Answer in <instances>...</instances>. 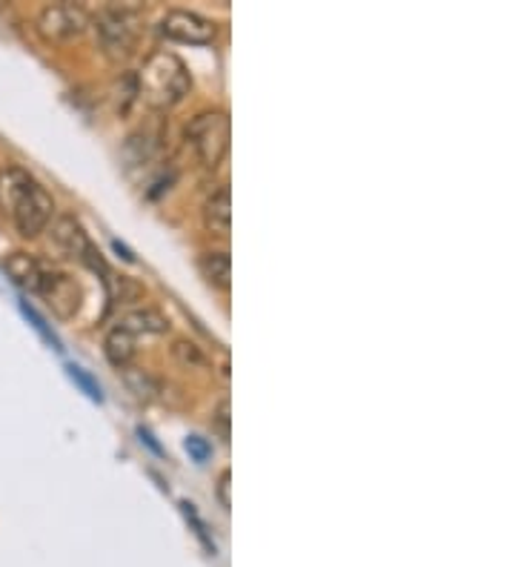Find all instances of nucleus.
<instances>
[{
    "label": "nucleus",
    "mask_w": 515,
    "mask_h": 567,
    "mask_svg": "<svg viewBox=\"0 0 515 567\" xmlns=\"http://www.w3.org/2000/svg\"><path fill=\"white\" fill-rule=\"evenodd\" d=\"M137 97H144V104L150 110L166 112L172 106H178L189 90H193V75L186 70V63L181 61L175 52L158 49L144 61L141 72L135 75Z\"/></svg>",
    "instance_id": "nucleus-1"
},
{
    "label": "nucleus",
    "mask_w": 515,
    "mask_h": 567,
    "mask_svg": "<svg viewBox=\"0 0 515 567\" xmlns=\"http://www.w3.org/2000/svg\"><path fill=\"white\" fill-rule=\"evenodd\" d=\"M186 144L206 169H218L229 153V115L224 110L198 112L184 130Z\"/></svg>",
    "instance_id": "nucleus-2"
},
{
    "label": "nucleus",
    "mask_w": 515,
    "mask_h": 567,
    "mask_svg": "<svg viewBox=\"0 0 515 567\" xmlns=\"http://www.w3.org/2000/svg\"><path fill=\"white\" fill-rule=\"evenodd\" d=\"M97 41L112 61L130 58L141 41V7H103L95 18Z\"/></svg>",
    "instance_id": "nucleus-3"
},
{
    "label": "nucleus",
    "mask_w": 515,
    "mask_h": 567,
    "mask_svg": "<svg viewBox=\"0 0 515 567\" xmlns=\"http://www.w3.org/2000/svg\"><path fill=\"white\" fill-rule=\"evenodd\" d=\"M90 18L75 3H55L38 14V32L49 43H72L86 32Z\"/></svg>",
    "instance_id": "nucleus-4"
},
{
    "label": "nucleus",
    "mask_w": 515,
    "mask_h": 567,
    "mask_svg": "<svg viewBox=\"0 0 515 567\" xmlns=\"http://www.w3.org/2000/svg\"><path fill=\"white\" fill-rule=\"evenodd\" d=\"M161 35L166 41L189 43V47H206L218 38V23L189 9H172L161 21Z\"/></svg>",
    "instance_id": "nucleus-5"
},
{
    "label": "nucleus",
    "mask_w": 515,
    "mask_h": 567,
    "mask_svg": "<svg viewBox=\"0 0 515 567\" xmlns=\"http://www.w3.org/2000/svg\"><path fill=\"white\" fill-rule=\"evenodd\" d=\"M52 213H55V202H52V195L47 193V187H41L38 181H34L29 193L23 195L21 204L14 207V213L9 215L14 224V229L21 233L23 238H38L43 229L49 227L52 221Z\"/></svg>",
    "instance_id": "nucleus-6"
},
{
    "label": "nucleus",
    "mask_w": 515,
    "mask_h": 567,
    "mask_svg": "<svg viewBox=\"0 0 515 567\" xmlns=\"http://www.w3.org/2000/svg\"><path fill=\"white\" fill-rule=\"evenodd\" d=\"M38 296L47 298V305L52 307V312H55L58 319H72V316L81 310V301H83L81 284L61 270L43 272V284Z\"/></svg>",
    "instance_id": "nucleus-7"
},
{
    "label": "nucleus",
    "mask_w": 515,
    "mask_h": 567,
    "mask_svg": "<svg viewBox=\"0 0 515 567\" xmlns=\"http://www.w3.org/2000/svg\"><path fill=\"white\" fill-rule=\"evenodd\" d=\"M52 241H55V247L61 249L63 256L78 258V261H83V256H86L92 247L86 229H83V224L78 221L75 215H61V218L52 224Z\"/></svg>",
    "instance_id": "nucleus-8"
},
{
    "label": "nucleus",
    "mask_w": 515,
    "mask_h": 567,
    "mask_svg": "<svg viewBox=\"0 0 515 567\" xmlns=\"http://www.w3.org/2000/svg\"><path fill=\"white\" fill-rule=\"evenodd\" d=\"M3 270H7L9 281H12L14 287H21L23 292H41L47 267H43L38 258L29 256V252H12V256H7Z\"/></svg>",
    "instance_id": "nucleus-9"
},
{
    "label": "nucleus",
    "mask_w": 515,
    "mask_h": 567,
    "mask_svg": "<svg viewBox=\"0 0 515 567\" xmlns=\"http://www.w3.org/2000/svg\"><path fill=\"white\" fill-rule=\"evenodd\" d=\"M34 178L27 169H21V166H7V169L0 173V213L12 215L14 207L21 204V198L29 193Z\"/></svg>",
    "instance_id": "nucleus-10"
},
{
    "label": "nucleus",
    "mask_w": 515,
    "mask_h": 567,
    "mask_svg": "<svg viewBox=\"0 0 515 567\" xmlns=\"http://www.w3.org/2000/svg\"><path fill=\"white\" fill-rule=\"evenodd\" d=\"M204 224L215 236H229V227H233V195H229V187H220L218 193L206 198Z\"/></svg>",
    "instance_id": "nucleus-11"
},
{
    "label": "nucleus",
    "mask_w": 515,
    "mask_h": 567,
    "mask_svg": "<svg viewBox=\"0 0 515 567\" xmlns=\"http://www.w3.org/2000/svg\"><path fill=\"white\" fill-rule=\"evenodd\" d=\"M198 270L204 272V278L213 284L215 290H229V284H233V258H229L227 249L204 252V256L198 258Z\"/></svg>",
    "instance_id": "nucleus-12"
},
{
    "label": "nucleus",
    "mask_w": 515,
    "mask_h": 567,
    "mask_svg": "<svg viewBox=\"0 0 515 567\" xmlns=\"http://www.w3.org/2000/svg\"><path fill=\"white\" fill-rule=\"evenodd\" d=\"M103 353H106V359H110L112 367L124 370V367L132 364V359H135L137 353L135 336H132L130 330H124L121 324L112 327V330L106 332V339H103Z\"/></svg>",
    "instance_id": "nucleus-13"
},
{
    "label": "nucleus",
    "mask_w": 515,
    "mask_h": 567,
    "mask_svg": "<svg viewBox=\"0 0 515 567\" xmlns=\"http://www.w3.org/2000/svg\"><path fill=\"white\" fill-rule=\"evenodd\" d=\"M124 330H130L132 336H164L169 330V319L164 312L155 310V307H144V310L130 312L124 321H121Z\"/></svg>",
    "instance_id": "nucleus-14"
},
{
    "label": "nucleus",
    "mask_w": 515,
    "mask_h": 567,
    "mask_svg": "<svg viewBox=\"0 0 515 567\" xmlns=\"http://www.w3.org/2000/svg\"><path fill=\"white\" fill-rule=\"evenodd\" d=\"M121 375H124V384L130 388V393H135V399H141V402H155L161 395V381L152 373H146V370L124 367Z\"/></svg>",
    "instance_id": "nucleus-15"
},
{
    "label": "nucleus",
    "mask_w": 515,
    "mask_h": 567,
    "mask_svg": "<svg viewBox=\"0 0 515 567\" xmlns=\"http://www.w3.org/2000/svg\"><path fill=\"white\" fill-rule=\"evenodd\" d=\"M155 150H158V141L152 138L150 132H135V135H130L124 144V161L126 166H144L150 164L152 158H155Z\"/></svg>",
    "instance_id": "nucleus-16"
},
{
    "label": "nucleus",
    "mask_w": 515,
    "mask_h": 567,
    "mask_svg": "<svg viewBox=\"0 0 515 567\" xmlns=\"http://www.w3.org/2000/svg\"><path fill=\"white\" fill-rule=\"evenodd\" d=\"M172 359H175V364L184 367V370H206V355L204 350H200L195 341H186V339H178L175 344H172Z\"/></svg>",
    "instance_id": "nucleus-17"
},
{
    "label": "nucleus",
    "mask_w": 515,
    "mask_h": 567,
    "mask_svg": "<svg viewBox=\"0 0 515 567\" xmlns=\"http://www.w3.org/2000/svg\"><path fill=\"white\" fill-rule=\"evenodd\" d=\"M21 312H23V319H27L29 324H32V330L38 332V336H41V339L47 341V344L52 347V350H58V353H61V350H63L61 339H58L55 332H52V327L47 324V319H43L41 312L34 310V307L29 305V301H21Z\"/></svg>",
    "instance_id": "nucleus-18"
},
{
    "label": "nucleus",
    "mask_w": 515,
    "mask_h": 567,
    "mask_svg": "<svg viewBox=\"0 0 515 567\" xmlns=\"http://www.w3.org/2000/svg\"><path fill=\"white\" fill-rule=\"evenodd\" d=\"M137 101V83H135V75H121V81H117L115 86V110L121 118H126L132 112V106H135Z\"/></svg>",
    "instance_id": "nucleus-19"
},
{
    "label": "nucleus",
    "mask_w": 515,
    "mask_h": 567,
    "mask_svg": "<svg viewBox=\"0 0 515 567\" xmlns=\"http://www.w3.org/2000/svg\"><path fill=\"white\" fill-rule=\"evenodd\" d=\"M66 375L72 381H75V388L81 390V393H86L92 399V402L95 404H103V390H101V384H97L95 379H92L90 373H86V370H83V367H78V364H66Z\"/></svg>",
    "instance_id": "nucleus-20"
},
{
    "label": "nucleus",
    "mask_w": 515,
    "mask_h": 567,
    "mask_svg": "<svg viewBox=\"0 0 515 567\" xmlns=\"http://www.w3.org/2000/svg\"><path fill=\"white\" fill-rule=\"evenodd\" d=\"M181 511H184L186 522H189V525H193L195 536H198V539L204 542L206 550H209V554L215 556V542H213V536H209V527H206V522L200 519V516H198V511H195L193 502H186V498H184V502H181Z\"/></svg>",
    "instance_id": "nucleus-21"
},
{
    "label": "nucleus",
    "mask_w": 515,
    "mask_h": 567,
    "mask_svg": "<svg viewBox=\"0 0 515 567\" xmlns=\"http://www.w3.org/2000/svg\"><path fill=\"white\" fill-rule=\"evenodd\" d=\"M184 450L189 453V458H193L195 464H206L213 458V444L206 442L204 436H186Z\"/></svg>",
    "instance_id": "nucleus-22"
},
{
    "label": "nucleus",
    "mask_w": 515,
    "mask_h": 567,
    "mask_svg": "<svg viewBox=\"0 0 515 567\" xmlns=\"http://www.w3.org/2000/svg\"><path fill=\"white\" fill-rule=\"evenodd\" d=\"M229 487H233V473L220 471L218 482H215V496H218V502H220V507H224V511H229V507H233V498H229Z\"/></svg>",
    "instance_id": "nucleus-23"
},
{
    "label": "nucleus",
    "mask_w": 515,
    "mask_h": 567,
    "mask_svg": "<svg viewBox=\"0 0 515 567\" xmlns=\"http://www.w3.org/2000/svg\"><path fill=\"white\" fill-rule=\"evenodd\" d=\"M213 422H215V427H218L220 439H224V442H229V399H220Z\"/></svg>",
    "instance_id": "nucleus-24"
},
{
    "label": "nucleus",
    "mask_w": 515,
    "mask_h": 567,
    "mask_svg": "<svg viewBox=\"0 0 515 567\" xmlns=\"http://www.w3.org/2000/svg\"><path fill=\"white\" fill-rule=\"evenodd\" d=\"M137 439H141V444H146V447L155 453V456H164V447H161L158 442H155V436H152L150 430L146 427H137Z\"/></svg>",
    "instance_id": "nucleus-25"
},
{
    "label": "nucleus",
    "mask_w": 515,
    "mask_h": 567,
    "mask_svg": "<svg viewBox=\"0 0 515 567\" xmlns=\"http://www.w3.org/2000/svg\"><path fill=\"white\" fill-rule=\"evenodd\" d=\"M112 249H115L117 256L124 258L126 264H135V252H132V249L126 247V244H121V241H117V238H115V241H112Z\"/></svg>",
    "instance_id": "nucleus-26"
}]
</instances>
